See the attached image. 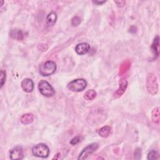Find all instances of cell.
Wrapping results in <instances>:
<instances>
[{
	"label": "cell",
	"instance_id": "cell-4",
	"mask_svg": "<svg viewBox=\"0 0 160 160\" xmlns=\"http://www.w3.org/2000/svg\"><path fill=\"white\" fill-rule=\"evenodd\" d=\"M32 153L35 156L45 158L49 156L50 149L43 143H39L32 148Z\"/></svg>",
	"mask_w": 160,
	"mask_h": 160
},
{
	"label": "cell",
	"instance_id": "cell-12",
	"mask_svg": "<svg viewBox=\"0 0 160 160\" xmlns=\"http://www.w3.org/2000/svg\"><path fill=\"white\" fill-rule=\"evenodd\" d=\"M159 38L158 36H156L155 37V38L153 40V42L152 43L151 45V49L153 50V51L154 52V54L155 55L156 57L157 58L159 56Z\"/></svg>",
	"mask_w": 160,
	"mask_h": 160
},
{
	"label": "cell",
	"instance_id": "cell-11",
	"mask_svg": "<svg viewBox=\"0 0 160 160\" xmlns=\"http://www.w3.org/2000/svg\"><path fill=\"white\" fill-rule=\"evenodd\" d=\"M10 36L15 40L21 41L23 40L24 38L23 33L22 30H18V29H15L12 30L10 32Z\"/></svg>",
	"mask_w": 160,
	"mask_h": 160
},
{
	"label": "cell",
	"instance_id": "cell-20",
	"mask_svg": "<svg viewBox=\"0 0 160 160\" xmlns=\"http://www.w3.org/2000/svg\"><path fill=\"white\" fill-rule=\"evenodd\" d=\"M80 23H81V20L78 16H76L73 17L71 20V24L74 27L78 26L80 24Z\"/></svg>",
	"mask_w": 160,
	"mask_h": 160
},
{
	"label": "cell",
	"instance_id": "cell-23",
	"mask_svg": "<svg viewBox=\"0 0 160 160\" xmlns=\"http://www.w3.org/2000/svg\"><path fill=\"white\" fill-rule=\"evenodd\" d=\"M141 149L137 148L135 150V152H134V158L137 159H139V158H141Z\"/></svg>",
	"mask_w": 160,
	"mask_h": 160
},
{
	"label": "cell",
	"instance_id": "cell-21",
	"mask_svg": "<svg viewBox=\"0 0 160 160\" xmlns=\"http://www.w3.org/2000/svg\"><path fill=\"white\" fill-rule=\"evenodd\" d=\"M6 77H7L6 71H5L3 70H2L1 71V88L3 86L5 83Z\"/></svg>",
	"mask_w": 160,
	"mask_h": 160
},
{
	"label": "cell",
	"instance_id": "cell-8",
	"mask_svg": "<svg viewBox=\"0 0 160 160\" xmlns=\"http://www.w3.org/2000/svg\"><path fill=\"white\" fill-rule=\"evenodd\" d=\"M21 86L23 90L27 93H30L34 89V83L31 79L29 78L23 80L21 83Z\"/></svg>",
	"mask_w": 160,
	"mask_h": 160
},
{
	"label": "cell",
	"instance_id": "cell-24",
	"mask_svg": "<svg viewBox=\"0 0 160 160\" xmlns=\"http://www.w3.org/2000/svg\"><path fill=\"white\" fill-rule=\"evenodd\" d=\"M115 3L117 5L118 7H123L125 5L126 2L124 1H118V2H115Z\"/></svg>",
	"mask_w": 160,
	"mask_h": 160
},
{
	"label": "cell",
	"instance_id": "cell-5",
	"mask_svg": "<svg viewBox=\"0 0 160 160\" xmlns=\"http://www.w3.org/2000/svg\"><path fill=\"white\" fill-rule=\"evenodd\" d=\"M87 86V82L84 79H76L71 81L68 85V88L74 92L83 91Z\"/></svg>",
	"mask_w": 160,
	"mask_h": 160
},
{
	"label": "cell",
	"instance_id": "cell-14",
	"mask_svg": "<svg viewBox=\"0 0 160 160\" xmlns=\"http://www.w3.org/2000/svg\"><path fill=\"white\" fill-rule=\"evenodd\" d=\"M34 116L32 113H27L23 114L21 118V122L24 124H29L33 123Z\"/></svg>",
	"mask_w": 160,
	"mask_h": 160
},
{
	"label": "cell",
	"instance_id": "cell-9",
	"mask_svg": "<svg viewBox=\"0 0 160 160\" xmlns=\"http://www.w3.org/2000/svg\"><path fill=\"white\" fill-rule=\"evenodd\" d=\"M90 50V46L89 44L86 43H81L76 45L75 48L76 52L80 55H84L89 52Z\"/></svg>",
	"mask_w": 160,
	"mask_h": 160
},
{
	"label": "cell",
	"instance_id": "cell-19",
	"mask_svg": "<svg viewBox=\"0 0 160 160\" xmlns=\"http://www.w3.org/2000/svg\"><path fill=\"white\" fill-rule=\"evenodd\" d=\"M159 158V154L157 153V151L154 150H151L148 154V159L149 160H154V159H158Z\"/></svg>",
	"mask_w": 160,
	"mask_h": 160
},
{
	"label": "cell",
	"instance_id": "cell-2",
	"mask_svg": "<svg viewBox=\"0 0 160 160\" xmlns=\"http://www.w3.org/2000/svg\"><path fill=\"white\" fill-rule=\"evenodd\" d=\"M38 89L41 95L46 97H52L55 94V91L53 88L45 80H41L39 82Z\"/></svg>",
	"mask_w": 160,
	"mask_h": 160
},
{
	"label": "cell",
	"instance_id": "cell-13",
	"mask_svg": "<svg viewBox=\"0 0 160 160\" xmlns=\"http://www.w3.org/2000/svg\"><path fill=\"white\" fill-rule=\"evenodd\" d=\"M57 20V15L55 12H51L48 14L46 17V24L48 27H53L55 25Z\"/></svg>",
	"mask_w": 160,
	"mask_h": 160
},
{
	"label": "cell",
	"instance_id": "cell-18",
	"mask_svg": "<svg viewBox=\"0 0 160 160\" xmlns=\"http://www.w3.org/2000/svg\"><path fill=\"white\" fill-rule=\"evenodd\" d=\"M96 96V92L93 90H90L86 91L85 94L84 98L86 100H93Z\"/></svg>",
	"mask_w": 160,
	"mask_h": 160
},
{
	"label": "cell",
	"instance_id": "cell-6",
	"mask_svg": "<svg viewBox=\"0 0 160 160\" xmlns=\"http://www.w3.org/2000/svg\"><path fill=\"white\" fill-rule=\"evenodd\" d=\"M98 148V144L96 143H91L83 149L79 155L78 159H85L90 154H93Z\"/></svg>",
	"mask_w": 160,
	"mask_h": 160
},
{
	"label": "cell",
	"instance_id": "cell-25",
	"mask_svg": "<svg viewBox=\"0 0 160 160\" xmlns=\"http://www.w3.org/2000/svg\"><path fill=\"white\" fill-rule=\"evenodd\" d=\"M93 3L97 5H103V3H106V1H93Z\"/></svg>",
	"mask_w": 160,
	"mask_h": 160
},
{
	"label": "cell",
	"instance_id": "cell-17",
	"mask_svg": "<svg viewBox=\"0 0 160 160\" xmlns=\"http://www.w3.org/2000/svg\"><path fill=\"white\" fill-rule=\"evenodd\" d=\"M152 121L155 124L159 122V107L155 108L152 111Z\"/></svg>",
	"mask_w": 160,
	"mask_h": 160
},
{
	"label": "cell",
	"instance_id": "cell-10",
	"mask_svg": "<svg viewBox=\"0 0 160 160\" xmlns=\"http://www.w3.org/2000/svg\"><path fill=\"white\" fill-rule=\"evenodd\" d=\"M23 157V149L21 148H15L10 151V158L13 160L22 159Z\"/></svg>",
	"mask_w": 160,
	"mask_h": 160
},
{
	"label": "cell",
	"instance_id": "cell-3",
	"mask_svg": "<svg viewBox=\"0 0 160 160\" xmlns=\"http://www.w3.org/2000/svg\"><path fill=\"white\" fill-rule=\"evenodd\" d=\"M56 70V65L53 61H48L40 67V73L43 76L53 75Z\"/></svg>",
	"mask_w": 160,
	"mask_h": 160
},
{
	"label": "cell",
	"instance_id": "cell-16",
	"mask_svg": "<svg viewBox=\"0 0 160 160\" xmlns=\"http://www.w3.org/2000/svg\"><path fill=\"white\" fill-rule=\"evenodd\" d=\"M131 66V62L129 60L124 61L119 67V74L123 75L130 68Z\"/></svg>",
	"mask_w": 160,
	"mask_h": 160
},
{
	"label": "cell",
	"instance_id": "cell-22",
	"mask_svg": "<svg viewBox=\"0 0 160 160\" xmlns=\"http://www.w3.org/2000/svg\"><path fill=\"white\" fill-rule=\"evenodd\" d=\"M81 141V137L80 136H77L75 138H73L71 141H70V144L72 145H75L77 144L78 143H79Z\"/></svg>",
	"mask_w": 160,
	"mask_h": 160
},
{
	"label": "cell",
	"instance_id": "cell-15",
	"mask_svg": "<svg viewBox=\"0 0 160 160\" xmlns=\"http://www.w3.org/2000/svg\"><path fill=\"white\" fill-rule=\"evenodd\" d=\"M111 133V128L108 126L102 127L98 131L99 135L102 138H107Z\"/></svg>",
	"mask_w": 160,
	"mask_h": 160
},
{
	"label": "cell",
	"instance_id": "cell-1",
	"mask_svg": "<svg viewBox=\"0 0 160 160\" xmlns=\"http://www.w3.org/2000/svg\"><path fill=\"white\" fill-rule=\"evenodd\" d=\"M146 88L148 92L152 95H155L158 92L157 79L153 73L148 74L146 78Z\"/></svg>",
	"mask_w": 160,
	"mask_h": 160
},
{
	"label": "cell",
	"instance_id": "cell-26",
	"mask_svg": "<svg viewBox=\"0 0 160 160\" xmlns=\"http://www.w3.org/2000/svg\"><path fill=\"white\" fill-rule=\"evenodd\" d=\"M3 3H4L3 1H0V6L2 7L3 5Z\"/></svg>",
	"mask_w": 160,
	"mask_h": 160
},
{
	"label": "cell",
	"instance_id": "cell-7",
	"mask_svg": "<svg viewBox=\"0 0 160 160\" xmlns=\"http://www.w3.org/2000/svg\"><path fill=\"white\" fill-rule=\"evenodd\" d=\"M127 87H128V81H126V80L124 78L121 79L119 81V88L114 94V97L115 98L120 97L125 92Z\"/></svg>",
	"mask_w": 160,
	"mask_h": 160
}]
</instances>
